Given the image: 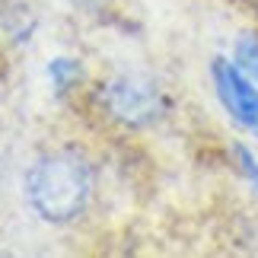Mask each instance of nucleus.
<instances>
[{"mask_svg": "<svg viewBox=\"0 0 258 258\" xmlns=\"http://www.w3.org/2000/svg\"><path fill=\"white\" fill-rule=\"evenodd\" d=\"M23 188L35 217L45 223H71L89 204L93 169L77 150H51L29 166Z\"/></svg>", "mask_w": 258, "mask_h": 258, "instance_id": "1", "label": "nucleus"}, {"mask_svg": "<svg viewBox=\"0 0 258 258\" xmlns=\"http://www.w3.org/2000/svg\"><path fill=\"white\" fill-rule=\"evenodd\" d=\"M102 105L105 112L124 127H147L166 112V96L147 77L121 74L112 77L102 89Z\"/></svg>", "mask_w": 258, "mask_h": 258, "instance_id": "2", "label": "nucleus"}, {"mask_svg": "<svg viewBox=\"0 0 258 258\" xmlns=\"http://www.w3.org/2000/svg\"><path fill=\"white\" fill-rule=\"evenodd\" d=\"M217 99L223 102V108L230 112V118L245 131L258 134V86L245 77L239 67L226 57H217L211 67Z\"/></svg>", "mask_w": 258, "mask_h": 258, "instance_id": "3", "label": "nucleus"}, {"mask_svg": "<svg viewBox=\"0 0 258 258\" xmlns=\"http://www.w3.org/2000/svg\"><path fill=\"white\" fill-rule=\"evenodd\" d=\"M233 64L258 86V35H242L239 42H236Z\"/></svg>", "mask_w": 258, "mask_h": 258, "instance_id": "4", "label": "nucleus"}]
</instances>
